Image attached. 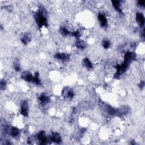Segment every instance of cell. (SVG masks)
I'll list each match as a JSON object with an SVG mask.
<instances>
[{
    "label": "cell",
    "mask_w": 145,
    "mask_h": 145,
    "mask_svg": "<svg viewBox=\"0 0 145 145\" xmlns=\"http://www.w3.org/2000/svg\"><path fill=\"white\" fill-rule=\"evenodd\" d=\"M46 14L45 11L43 10H39L35 14L36 22L40 27L47 26V20Z\"/></svg>",
    "instance_id": "1"
},
{
    "label": "cell",
    "mask_w": 145,
    "mask_h": 145,
    "mask_svg": "<svg viewBox=\"0 0 145 145\" xmlns=\"http://www.w3.org/2000/svg\"><path fill=\"white\" fill-rule=\"evenodd\" d=\"M63 96L67 99H72L74 96L73 90L70 88H65L63 91Z\"/></svg>",
    "instance_id": "2"
},
{
    "label": "cell",
    "mask_w": 145,
    "mask_h": 145,
    "mask_svg": "<svg viewBox=\"0 0 145 145\" xmlns=\"http://www.w3.org/2000/svg\"><path fill=\"white\" fill-rule=\"evenodd\" d=\"M22 78L25 81L28 82H33V79H34V76L32 75L31 73L28 72V71H26V72H24L22 73Z\"/></svg>",
    "instance_id": "3"
},
{
    "label": "cell",
    "mask_w": 145,
    "mask_h": 145,
    "mask_svg": "<svg viewBox=\"0 0 145 145\" xmlns=\"http://www.w3.org/2000/svg\"><path fill=\"white\" fill-rule=\"evenodd\" d=\"M21 114L24 116H27L28 113V103L26 101H23L21 104V109H20Z\"/></svg>",
    "instance_id": "4"
},
{
    "label": "cell",
    "mask_w": 145,
    "mask_h": 145,
    "mask_svg": "<svg viewBox=\"0 0 145 145\" xmlns=\"http://www.w3.org/2000/svg\"><path fill=\"white\" fill-rule=\"evenodd\" d=\"M136 20L141 27H143L144 24V16L142 13H137L136 14Z\"/></svg>",
    "instance_id": "5"
},
{
    "label": "cell",
    "mask_w": 145,
    "mask_h": 145,
    "mask_svg": "<svg viewBox=\"0 0 145 145\" xmlns=\"http://www.w3.org/2000/svg\"><path fill=\"white\" fill-rule=\"evenodd\" d=\"M37 139L40 142L41 144H46L48 140H47V138L46 137V135L45 134L44 132L42 131L37 134Z\"/></svg>",
    "instance_id": "6"
},
{
    "label": "cell",
    "mask_w": 145,
    "mask_h": 145,
    "mask_svg": "<svg viewBox=\"0 0 145 145\" xmlns=\"http://www.w3.org/2000/svg\"><path fill=\"white\" fill-rule=\"evenodd\" d=\"M49 101H50L49 97L48 96H47V95L45 94H42L39 97L40 103L43 106H45L48 103H49Z\"/></svg>",
    "instance_id": "7"
},
{
    "label": "cell",
    "mask_w": 145,
    "mask_h": 145,
    "mask_svg": "<svg viewBox=\"0 0 145 145\" xmlns=\"http://www.w3.org/2000/svg\"><path fill=\"white\" fill-rule=\"evenodd\" d=\"M51 139L52 141H53L57 143H60L62 141L61 137L60 135L58 133L54 132L52 133L51 135Z\"/></svg>",
    "instance_id": "8"
},
{
    "label": "cell",
    "mask_w": 145,
    "mask_h": 145,
    "mask_svg": "<svg viewBox=\"0 0 145 145\" xmlns=\"http://www.w3.org/2000/svg\"><path fill=\"white\" fill-rule=\"evenodd\" d=\"M55 57L60 60L66 61L69 59L70 55L68 53H57L55 56Z\"/></svg>",
    "instance_id": "9"
},
{
    "label": "cell",
    "mask_w": 145,
    "mask_h": 145,
    "mask_svg": "<svg viewBox=\"0 0 145 145\" xmlns=\"http://www.w3.org/2000/svg\"><path fill=\"white\" fill-rule=\"evenodd\" d=\"M98 19L102 27H105L107 25V19L106 16L103 14H99L98 15Z\"/></svg>",
    "instance_id": "10"
},
{
    "label": "cell",
    "mask_w": 145,
    "mask_h": 145,
    "mask_svg": "<svg viewBox=\"0 0 145 145\" xmlns=\"http://www.w3.org/2000/svg\"><path fill=\"white\" fill-rule=\"evenodd\" d=\"M10 134L14 138H16L19 135V130L16 127H12L10 130Z\"/></svg>",
    "instance_id": "11"
},
{
    "label": "cell",
    "mask_w": 145,
    "mask_h": 145,
    "mask_svg": "<svg viewBox=\"0 0 145 145\" xmlns=\"http://www.w3.org/2000/svg\"><path fill=\"white\" fill-rule=\"evenodd\" d=\"M83 64L85 66L86 68L89 69H91L92 68V64L91 63V62L90 61L89 58H85L83 60Z\"/></svg>",
    "instance_id": "12"
},
{
    "label": "cell",
    "mask_w": 145,
    "mask_h": 145,
    "mask_svg": "<svg viewBox=\"0 0 145 145\" xmlns=\"http://www.w3.org/2000/svg\"><path fill=\"white\" fill-rule=\"evenodd\" d=\"M112 4L115 9V10H117L118 12L121 13L122 12V9L121 8V5H120V1H112Z\"/></svg>",
    "instance_id": "13"
},
{
    "label": "cell",
    "mask_w": 145,
    "mask_h": 145,
    "mask_svg": "<svg viewBox=\"0 0 145 145\" xmlns=\"http://www.w3.org/2000/svg\"><path fill=\"white\" fill-rule=\"evenodd\" d=\"M76 46H77L78 48L80 49H84L86 47V44L85 43L83 40H78L77 42H76Z\"/></svg>",
    "instance_id": "14"
},
{
    "label": "cell",
    "mask_w": 145,
    "mask_h": 145,
    "mask_svg": "<svg viewBox=\"0 0 145 145\" xmlns=\"http://www.w3.org/2000/svg\"><path fill=\"white\" fill-rule=\"evenodd\" d=\"M21 40H22V42L23 44H26L28 43V42H29L31 39L30 36H28V35H27V34H24L22 35V37H21Z\"/></svg>",
    "instance_id": "15"
},
{
    "label": "cell",
    "mask_w": 145,
    "mask_h": 145,
    "mask_svg": "<svg viewBox=\"0 0 145 145\" xmlns=\"http://www.w3.org/2000/svg\"><path fill=\"white\" fill-rule=\"evenodd\" d=\"M33 82L37 85H40L41 84V80L39 78V74L38 73H36L34 77V79H33Z\"/></svg>",
    "instance_id": "16"
},
{
    "label": "cell",
    "mask_w": 145,
    "mask_h": 145,
    "mask_svg": "<svg viewBox=\"0 0 145 145\" xmlns=\"http://www.w3.org/2000/svg\"><path fill=\"white\" fill-rule=\"evenodd\" d=\"M102 46L105 49H108L110 47V42L107 39H104L102 42Z\"/></svg>",
    "instance_id": "17"
},
{
    "label": "cell",
    "mask_w": 145,
    "mask_h": 145,
    "mask_svg": "<svg viewBox=\"0 0 145 145\" xmlns=\"http://www.w3.org/2000/svg\"><path fill=\"white\" fill-rule=\"evenodd\" d=\"M13 66L15 70L17 72H19L20 70V64L19 63V62L18 61H15V62H14L13 64Z\"/></svg>",
    "instance_id": "18"
},
{
    "label": "cell",
    "mask_w": 145,
    "mask_h": 145,
    "mask_svg": "<svg viewBox=\"0 0 145 145\" xmlns=\"http://www.w3.org/2000/svg\"><path fill=\"white\" fill-rule=\"evenodd\" d=\"M60 32L61 33L62 35H64V36H66V35L69 34V31L67 28H66L65 27L61 28Z\"/></svg>",
    "instance_id": "19"
},
{
    "label": "cell",
    "mask_w": 145,
    "mask_h": 145,
    "mask_svg": "<svg viewBox=\"0 0 145 145\" xmlns=\"http://www.w3.org/2000/svg\"><path fill=\"white\" fill-rule=\"evenodd\" d=\"M72 35L73 36H74L76 38L78 39V38H79L80 36V33L79 31H76L72 33Z\"/></svg>",
    "instance_id": "20"
},
{
    "label": "cell",
    "mask_w": 145,
    "mask_h": 145,
    "mask_svg": "<svg viewBox=\"0 0 145 145\" xmlns=\"http://www.w3.org/2000/svg\"><path fill=\"white\" fill-rule=\"evenodd\" d=\"M6 83L5 80H1V90H4L5 89V88L6 87Z\"/></svg>",
    "instance_id": "21"
},
{
    "label": "cell",
    "mask_w": 145,
    "mask_h": 145,
    "mask_svg": "<svg viewBox=\"0 0 145 145\" xmlns=\"http://www.w3.org/2000/svg\"><path fill=\"white\" fill-rule=\"evenodd\" d=\"M145 1H138V5H139L141 6H144Z\"/></svg>",
    "instance_id": "22"
}]
</instances>
